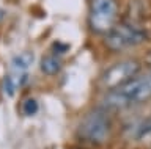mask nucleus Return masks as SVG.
Listing matches in <instances>:
<instances>
[{"mask_svg":"<svg viewBox=\"0 0 151 149\" xmlns=\"http://www.w3.org/2000/svg\"><path fill=\"white\" fill-rule=\"evenodd\" d=\"M150 99H151V72L139 76L132 78L131 82L124 83L123 86L112 90L107 94L104 104L109 108L121 110L129 105L143 104Z\"/></svg>","mask_w":151,"mask_h":149,"instance_id":"obj_1","label":"nucleus"},{"mask_svg":"<svg viewBox=\"0 0 151 149\" xmlns=\"http://www.w3.org/2000/svg\"><path fill=\"white\" fill-rule=\"evenodd\" d=\"M77 133L91 143H104L110 133V119L104 110H91L80 121Z\"/></svg>","mask_w":151,"mask_h":149,"instance_id":"obj_2","label":"nucleus"},{"mask_svg":"<svg viewBox=\"0 0 151 149\" xmlns=\"http://www.w3.org/2000/svg\"><path fill=\"white\" fill-rule=\"evenodd\" d=\"M146 39V31L131 24L113 25L106 33V44L112 50H123L132 46L142 44Z\"/></svg>","mask_w":151,"mask_h":149,"instance_id":"obj_3","label":"nucleus"},{"mask_svg":"<svg viewBox=\"0 0 151 149\" xmlns=\"http://www.w3.org/2000/svg\"><path fill=\"white\" fill-rule=\"evenodd\" d=\"M118 14L115 0H90V25L98 33H107Z\"/></svg>","mask_w":151,"mask_h":149,"instance_id":"obj_4","label":"nucleus"},{"mask_svg":"<svg viewBox=\"0 0 151 149\" xmlns=\"http://www.w3.org/2000/svg\"><path fill=\"white\" fill-rule=\"evenodd\" d=\"M140 71V64L135 60H124V61L115 63L113 66L106 69V72L101 77V86L109 90H116L124 83L131 82L137 77Z\"/></svg>","mask_w":151,"mask_h":149,"instance_id":"obj_5","label":"nucleus"},{"mask_svg":"<svg viewBox=\"0 0 151 149\" xmlns=\"http://www.w3.org/2000/svg\"><path fill=\"white\" fill-rule=\"evenodd\" d=\"M40 66H41V71L44 72V74H49V76H52V74H57V72L60 71L61 63H60V60L57 58L55 55L47 53V55H44V57L41 58Z\"/></svg>","mask_w":151,"mask_h":149,"instance_id":"obj_6","label":"nucleus"},{"mask_svg":"<svg viewBox=\"0 0 151 149\" xmlns=\"http://www.w3.org/2000/svg\"><path fill=\"white\" fill-rule=\"evenodd\" d=\"M135 137H137V140L151 138V116L140 123V125L135 130Z\"/></svg>","mask_w":151,"mask_h":149,"instance_id":"obj_7","label":"nucleus"},{"mask_svg":"<svg viewBox=\"0 0 151 149\" xmlns=\"http://www.w3.org/2000/svg\"><path fill=\"white\" fill-rule=\"evenodd\" d=\"M38 102L36 99H33V97H28V99H25L22 102V111H24V115H27V116H33L35 113H38Z\"/></svg>","mask_w":151,"mask_h":149,"instance_id":"obj_8","label":"nucleus"},{"mask_svg":"<svg viewBox=\"0 0 151 149\" xmlns=\"http://www.w3.org/2000/svg\"><path fill=\"white\" fill-rule=\"evenodd\" d=\"M32 63V55L27 53V55H19V57L13 58V64L16 68H21V69H25L28 68V64Z\"/></svg>","mask_w":151,"mask_h":149,"instance_id":"obj_9","label":"nucleus"},{"mask_svg":"<svg viewBox=\"0 0 151 149\" xmlns=\"http://www.w3.org/2000/svg\"><path fill=\"white\" fill-rule=\"evenodd\" d=\"M16 83H14V80L9 76H6L3 78V86H5V91H6L8 96H14V93H16Z\"/></svg>","mask_w":151,"mask_h":149,"instance_id":"obj_10","label":"nucleus"},{"mask_svg":"<svg viewBox=\"0 0 151 149\" xmlns=\"http://www.w3.org/2000/svg\"><path fill=\"white\" fill-rule=\"evenodd\" d=\"M52 50L57 53H66L69 50V44H65V43H60V41H55L54 46H52Z\"/></svg>","mask_w":151,"mask_h":149,"instance_id":"obj_11","label":"nucleus"},{"mask_svg":"<svg viewBox=\"0 0 151 149\" xmlns=\"http://www.w3.org/2000/svg\"><path fill=\"white\" fill-rule=\"evenodd\" d=\"M148 63H150V64H151V55H150V60H148Z\"/></svg>","mask_w":151,"mask_h":149,"instance_id":"obj_12","label":"nucleus"}]
</instances>
